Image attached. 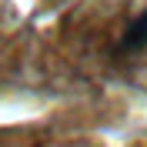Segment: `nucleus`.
<instances>
[{
    "label": "nucleus",
    "instance_id": "nucleus-1",
    "mask_svg": "<svg viewBox=\"0 0 147 147\" xmlns=\"http://www.w3.org/2000/svg\"><path fill=\"white\" fill-rule=\"evenodd\" d=\"M120 47H124L127 54H137V50H147V10L134 17V24L127 27V34H124V44H120Z\"/></svg>",
    "mask_w": 147,
    "mask_h": 147
}]
</instances>
